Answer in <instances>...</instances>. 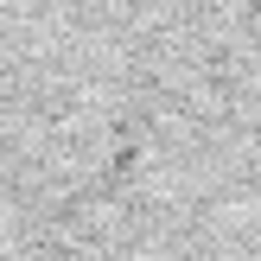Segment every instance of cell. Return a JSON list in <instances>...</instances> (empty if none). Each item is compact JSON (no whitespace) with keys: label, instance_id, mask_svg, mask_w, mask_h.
Listing matches in <instances>:
<instances>
[{"label":"cell","instance_id":"cell-1","mask_svg":"<svg viewBox=\"0 0 261 261\" xmlns=\"http://www.w3.org/2000/svg\"><path fill=\"white\" fill-rule=\"evenodd\" d=\"M0 261H261V0H0Z\"/></svg>","mask_w":261,"mask_h":261}]
</instances>
